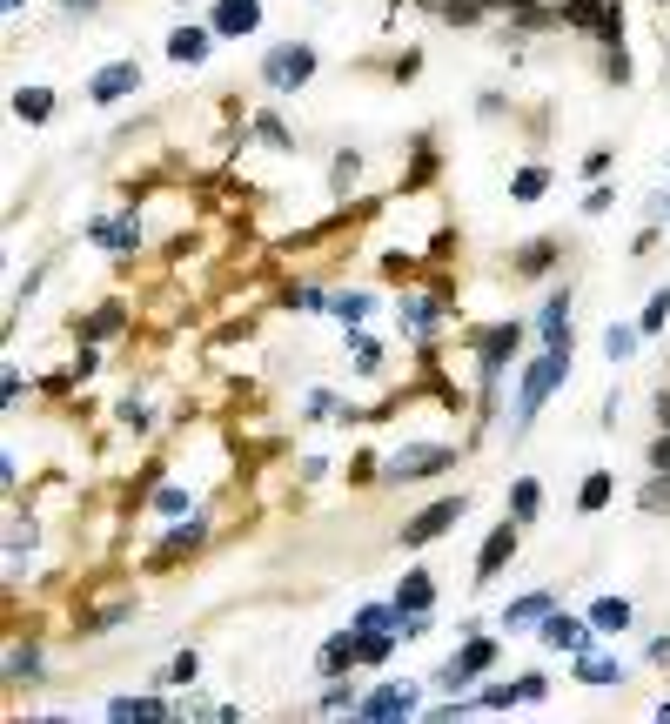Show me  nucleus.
Listing matches in <instances>:
<instances>
[{
	"label": "nucleus",
	"instance_id": "1",
	"mask_svg": "<svg viewBox=\"0 0 670 724\" xmlns=\"http://www.w3.org/2000/svg\"><path fill=\"white\" fill-rule=\"evenodd\" d=\"M563 376H570V342H550V349H543V356L530 362L523 389H516V430H523V423H530L536 409H543V396H550V389H557Z\"/></svg>",
	"mask_w": 670,
	"mask_h": 724
},
{
	"label": "nucleus",
	"instance_id": "2",
	"mask_svg": "<svg viewBox=\"0 0 670 724\" xmlns=\"http://www.w3.org/2000/svg\"><path fill=\"white\" fill-rule=\"evenodd\" d=\"M309 74H315V54H309V47H275V54L262 61V81H268V88H282V94L302 88Z\"/></svg>",
	"mask_w": 670,
	"mask_h": 724
},
{
	"label": "nucleus",
	"instance_id": "3",
	"mask_svg": "<svg viewBox=\"0 0 670 724\" xmlns=\"http://www.w3.org/2000/svg\"><path fill=\"white\" fill-rule=\"evenodd\" d=\"M463 523V497H443V503H429L416 523H402V543L416 550V543H429V537H443V530H456Z\"/></svg>",
	"mask_w": 670,
	"mask_h": 724
},
{
	"label": "nucleus",
	"instance_id": "4",
	"mask_svg": "<svg viewBox=\"0 0 670 724\" xmlns=\"http://www.w3.org/2000/svg\"><path fill=\"white\" fill-rule=\"evenodd\" d=\"M490 664H496V644H490V637H476V644H463V657H449L443 671H436V684L456 691V684H469L476 671H490Z\"/></svg>",
	"mask_w": 670,
	"mask_h": 724
},
{
	"label": "nucleus",
	"instance_id": "5",
	"mask_svg": "<svg viewBox=\"0 0 670 724\" xmlns=\"http://www.w3.org/2000/svg\"><path fill=\"white\" fill-rule=\"evenodd\" d=\"M449 463H456V450H443V443H409V450H396L389 470L396 476H436V470H449Z\"/></svg>",
	"mask_w": 670,
	"mask_h": 724
},
{
	"label": "nucleus",
	"instance_id": "6",
	"mask_svg": "<svg viewBox=\"0 0 670 724\" xmlns=\"http://www.w3.org/2000/svg\"><path fill=\"white\" fill-rule=\"evenodd\" d=\"M128 88H141V68H134V61H108V68H101V74L88 81V94H94V101H121Z\"/></svg>",
	"mask_w": 670,
	"mask_h": 724
},
{
	"label": "nucleus",
	"instance_id": "7",
	"mask_svg": "<svg viewBox=\"0 0 670 724\" xmlns=\"http://www.w3.org/2000/svg\"><path fill=\"white\" fill-rule=\"evenodd\" d=\"M516 557V523H503V530H490V543H483V557H476V584H490L496 570Z\"/></svg>",
	"mask_w": 670,
	"mask_h": 724
},
{
	"label": "nucleus",
	"instance_id": "8",
	"mask_svg": "<svg viewBox=\"0 0 670 724\" xmlns=\"http://www.w3.org/2000/svg\"><path fill=\"white\" fill-rule=\"evenodd\" d=\"M255 27H262L255 0H215V34H255Z\"/></svg>",
	"mask_w": 670,
	"mask_h": 724
},
{
	"label": "nucleus",
	"instance_id": "9",
	"mask_svg": "<svg viewBox=\"0 0 670 724\" xmlns=\"http://www.w3.org/2000/svg\"><path fill=\"white\" fill-rule=\"evenodd\" d=\"M590 631H597V624H577V617L550 611V624H543V644H557V651H590Z\"/></svg>",
	"mask_w": 670,
	"mask_h": 724
},
{
	"label": "nucleus",
	"instance_id": "10",
	"mask_svg": "<svg viewBox=\"0 0 670 724\" xmlns=\"http://www.w3.org/2000/svg\"><path fill=\"white\" fill-rule=\"evenodd\" d=\"M516 342H523V322H503V329L483 336V376H496V369L516 356Z\"/></svg>",
	"mask_w": 670,
	"mask_h": 724
},
{
	"label": "nucleus",
	"instance_id": "11",
	"mask_svg": "<svg viewBox=\"0 0 670 724\" xmlns=\"http://www.w3.org/2000/svg\"><path fill=\"white\" fill-rule=\"evenodd\" d=\"M402 711H416V698H409L402 684H382V691L362 698V718H402Z\"/></svg>",
	"mask_w": 670,
	"mask_h": 724
},
{
	"label": "nucleus",
	"instance_id": "12",
	"mask_svg": "<svg viewBox=\"0 0 670 724\" xmlns=\"http://www.w3.org/2000/svg\"><path fill=\"white\" fill-rule=\"evenodd\" d=\"M342 664H362V637H356V624H349V631H335L329 644H322V671H342Z\"/></svg>",
	"mask_w": 670,
	"mask_h": 724
},
{
	"label": "nucleus",
	"instance_id": "13",
	"mask_svg": "<svg viewBox=\"0 0 670 724\" xmlns=\"http://www.w3.org/2000/svg\"><path fill=\"white\" fill-rule=\"evenodd\" d=\"M557 604H550V590H530V597H516L510 611H503V624H536V617H550Z\"/></svg>",
	"mask_w": 670,
	"mask_h": 724
},
{
	"label": "nucleus",
	"instance_id": "14",
	"mask_svg": "<svg viewBox=\"0 0 670 724\" xmlns=\"http://www.w3.org/2000/svg\"><path fill=\"white\" fill-rule=\"evenodd\" d=\"M429 597H436V584H429L423 570H409V577H402V590H396L402 611H429Z\"/></svg>",
	"mask_w": 670,
	"mask_h": 724
},
{
	"label": "nucleus",
	"instance_id": "15",
	"mask_svg": "<svg viewBox=\"0 0 670 724\" xmlns=\"http://www.w3.org/2000/svg\"><path fill=\"white\" fill-rule=\"evenodd\" d=\"M94 235H101V242H108L114 255H128V249H141V228H134V222H94Z\"/></svg>",
	"mask_w": 670,
	"mask_h": 724
},
{
	"label": "nucleus",
	"instance_id": "16",
	"mask_svg": "<svg viewBox=\"0 0 670 724\" xmlns=\"http://www.w3.org/2000/svg\"><path fill=\"white\" fill-rule=\"evenodd\" d=\"M14 114H21V121H47V114H54V94L47 88H21L14 94Z\"/></svg>",
	"mask_w": 670,
	"mask_h": 724
},
{
	"label": "nucleus",
	"instance_id": "17",
	"mask_svg": "<svg viewBox=\"0 0 670 724\" xmlns=\"http://www.w3.org/2000/svg\"><path fill=\"white\" fill-rule=\"evenodd\" d=\"M590 624H597V631H624V624H630V604H624V597H603L597 611H590Z\"/></svg>",
	"mask_w": 670,
	"mask_h": 724
},
{
	"label": "nucleus",
	"instance_id": "18",
	"mask_svg": "<svg viewBox=\"0 0 670 724\" xmlns=\"http://www.w3.org/2000/svg\"><path fill=\"white\" fill-rule=\"evenodd\" d=\"M108 711H114V718H168V704H161V698H114Z\"/></svg>",
	"mask_w": 670,
	"mask_h": 724
},
{
	"label": "nucleus",
	"instance_id": "19",
	"mask_svg": "<svg viewBox=\"0 0 670 724\" xmlns=\"http://www.w3.org/2000/svg\"><path fill=\"white\" fill-rule=\"evenodd\" d=\"M168 54H175V61H201V54H208V34H201V27H181L175 41H168Z\"/></svg>",
	"mask_w": 670,
	"mask_h": 724
},
{
	"label": "nucleus",
	"instance_id": "20",
	"mask_svg": "<svg viewBox=\"0 0 670 724\" xmlns=\"http://www.w3.org/2000/svg\"><path fill=\"white\" fill-rule=\"evenodd\" d=\"M543 336H550V342H570V302H563V295L543 309Z\"/></svg>",
	"mask_w": 670,
	"mask_h": 724
},
{
	"label": "nucleus",
	"instance_id": "21",
	"mask_svg": "<svg viewBox=\"0 0 670 724\" xmlns=\"http://www.w3.org/2000/svg\"><path fill=\"white\" fill-rule=\"evenodd\" d=\"M603 503H610V476H583V490H577V510H603Z\"/></svg>",
	"mask_w": 670,
	"mask_h": 724
},
{
	"label": "nucleus",
	"instance_id": "22",
	"mask_svg": "<svg viewBox=\"0 0 670 724\" xmlns=\"http://www.w3.org/2000/svg\"><path fill=\"white\" fill-rule=\"evenodd\" d=\"M664 322H670V289H657V295L644 302V322H637V329H644V336H657Z\"/></svg>",
	"mask_w": 670,
	"mask_h": 724
},
{
	"label": "nucleus",
	"instance_id": "23",
	"mask_svg": "<svg viewBox=\"0 0 670 724\" xmlns=\"http://www.w3.org/2000/svg\"><path fill=\"white\" fill-rule=\"evenodd\" d=\"M577 678H583V684H617L624 671H617L610 657H583V664H577Z\"/></svg>",
	"mask_w": 670,
	"mask_h": 724
},
{
	"label": "nucleus",
	"instance_id": "24",
	"mask_svg": "<svg viewBox=\"0 0 670 724\" xmlns=\"http://www.w3.org/2000/svg\"><path fill=\"white\" fill-rule=\"evenodd\" d=\"M543 188H550V175H543V168H523V175L510 181V195H516V202H536Z\"/></svg>",
	"mask_w": 670,
	"mask_h": 724
},
{
	"label": "nucleus",
	"instance_id": "25",
	"mask_svg": "<svg viewBox=\"0 0 670 724\" xmlns=\"http://www.w3.org/2000/svg\"><path fill=\"white\" fill-rule=\"evenodd\" d=\"M195 543H201V523H181L175 537L161 543V557H155V564H168V557H181V550H195Z\"/></svg>",
	"mask_w": 670,
	"mask_h": 724
},
{
	"label": "nucleus",
	"instance_id": "26",
	"mask_svg": "<svg viewBox=\"0 0 670 724\" xmlns=\"http://www.w3.org/2000/svg\"><path fill=\"white\" fill-rule=\"evenodd\" d=\"M356 637H362V664H382V657H389V637H396V631H362V624H356Z\"/></svg>",
	"mask_w": 670,
	"mask_h": 724
},
{
	"label": "nucleus",
	"instance_id": "27",
	"mask_svg": "<svg viewBox=\"0 0 670 724\" xmlns=\"http://www.w3.org/2000/svg\"><path fill=\"white\" fill-rule=\"evenodd\" d=\"M637 336H644V329H624V322H610V336H603V349H610V356L624 362L630 349H637Z\"/></svg>",
	"mask_w": 670,
	"mask_h": 724
},
{
	"label": "nucleus",
	"instance_id": "28",
	"mask_svg": "<svg viewBox=\"0 0 670 724\" xmlns=\"http://www.w3.org/2000/svg\"><path fill=\"white\" fill-rule=\"evenodd\" d=\"M536 503H543V490H536L530 476H523V483L510 490V510H516V517H536Z\"/></svg>",
	"mask_w": 670,
	"mask_h": 724
},
{
	"label": "nucleus",
	"instance_id": "29",
	"mask_svg": "<svg viewBox=\"0 0 670 724\" xmlns=\"http://www.w3.org/2000/svg\"><path fill=\"white\" fill-rule=\"evenodd\" d=\"M516 698H523V684H490L476 704H483V711H503V704H516Z\"/></svg>",
	"mask_w": 670,
	"mask_h": 724
},
{
	"label": "nucleus",
	"instance_id": "30",
	"mask_svg": "<svg viewBox=\"0 0 670 724\" xmlns=\"http://www.w3.org/2000/svg\"><path fill=\"white\" fill-rule=\"evenodd\" d=\"M195 671H201V664H195V651H181L175 664H168V684H195Z\"/></svg>",
	"mask_w": 670,
	"mask_h": 724
},
{
	"label": "nucleus",
	"instance_id": "31",
	"mask_svg": "<svg viewBox=\"0 0 670 724\" xmlns=\"http://www.w3.org/2000/svg\"><path fill=\"white\" fill-rule=\"evenodd\" d=\"M255 128H262V135H268V148H289V128H282V121H275V114H262V121H255Z\"/></svg>",
	"mask_w": 670,
	"mask_h": 724
},
{
	"label": "nucleus",
	"instance_id": "32",
	"mask_svg": "<svg viewBox=\"0 0 670 724\" xmlns=\"http://www.w3.org/2000/svg\"><path fill=\"white\" fill-rule=\"evenodd\" d=\"M335 316H342V322H362V316H369V302H362V295H342V302H335Z\"/></svg>",
	"mask_w": 670,
	"mask_h": 724
},
{
	"label": "nucleus",
	"instance_id": "33",
	"mask_svg": "<svg viewBox=\"0 0 670 724\" xmlns=\"http://www.w3.org/2000/svg\"><path fill=\"white\" fill-rule=\"evenodd\" d=\"M523 269H530V275L550 269V242H530V249H523Z\"/></svg>",
	"mask_w": 670,
	"mask_h": 724
},
{
	"label": "nucleus",
	"instance_id": "34",
	"mask_svg": "<svg viewBox=\"0 0 670 724\" xmlns=\"http://www.w3.org/2000/svg\"><path fill=\"white\" fill-rule=\"evenodd\" d=\"M34 664H41L34 651H14V657H7V671H14V678H34Z\"/></svg>",
	"mask_w": 670,
	"mask_h": 724
},
{
	"label": "nucleus",
	"instance_id": "35",
	"mask_svg": "<svg viewBox=\"0 0 670 724\" xmlns=\"http://www.w3.org/2000/svg\"><path fill=\"white\" fill-rule=\"evenodd\" d=\"M108 329H121V309H101V316L88 322V336H108Z\"/></svg>",
	"mask_w": 670,
	"mask_h": 724
},
{
	"label": "nucleus",
	"instance_id": "36",
	"mask_svg": "<svg viewBox=\"0 0 670 724\" xmlns=\"http://www.w3.org/2000/svg\"><path fill=\"white\" fill-rule=\"evenodd\" d=\"M650 463H657V470H664V476H670V430H664V436H657V450H650Z\"/></svg>",
	"mask_w": 670,
	"mask_h": 724
},
{
	"label": "nucleus",
	"instance_id": "37",
	"mask_svg": "<svg viewBox=\"0 0 670 724\" xmlns=\"http://www.w3.org/2000/svg\"><path fill=\"white\" fill-rule=\"evenodd\" d=\"M657 423H664V430H670V389H664V396H657Z\"/></svg>",
	"mask_w": 670,
	"mask_h": 724
},
{
	"label": "nucleus",
	"instance_id": "38",
	"mask_svg": "<svg viewBox=\"0 0 670 724\" xmlns=\"http://www.w3.org/2000/svg\"><path fill=\"white\" fill-rule=\"evenodd\" d=\"M14 7H21V0H7V14H14Z\"/></svg>",
	"mask_w": 670,
	"mask_h": 724
},
{
	"label": "nucleus",
	"instance_id": "39",
	"mask_svg": "<svg viewBox=\"0 0 670 724\" xmlns=\"http://www.w3.org/2000/svg\"><path fill=\"white\" fill-rule=\"evenodd\" d=\"M503 7H523V0H503Z\"/></svg>",
	"mask_w": 670,
	"mask_h": 724
},
{
	"label": "nucleus",
	"instance_id": "40",
	"mask_svg": "<svg viewBox=\"0 0 670 724\" xmlns=\"http://www.w3.org/2000/svg\"><path fill=\"white\" fill-rule=\"evenodd\" d=\"M664 718H670V698H664Z\"/></svg>",
	"mask_w": 670,
	"mask_h": 724
}]
</instances>
